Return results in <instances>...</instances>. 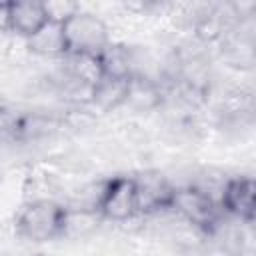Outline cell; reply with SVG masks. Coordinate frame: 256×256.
Listing matches in <instances>:
<instances>
[{
    "label": "cell",
    "mask_w": 256,
    "mask_h": 256,
    "mask_svg": "<svg viewBox=\"0 0 256 256\" xmlns=\"http://www.w3.org/2000/svg\"><path fill=\"white\" fill-rule=\"evenodd\" d=\"M66 208L52 200H32L18 216V230L24 238L32 242H44L58 234H64Z\"/></svg>",
    "instance_id": "obj_1"
},
{
    "label": "cell",
    "mask_w": 256,
    "mask_h": 256,
    "mask_svg": "<svg viewBox=\"0 0 256 256\" xmlns=\"http://www.w3.org/2000/svg\"><path fill=\"white\" fill-rule=\"evenodd\" d=\"M64 34L68 44V54L100 56L108 44V30L100 18L90 12L78 10L64 22Z\"/></svg>",
    "instance_id": "obj_2"
},
{
    "label": "cell",
    "mask_w": 256,
    "mask_h": 256,
    "mask_svg": "<svg viewBox=\"0 0 256 256\" xmlns=\"http://www.w3.org/2000/svg\"><path fill=\"white\" fill-rule=\"evenodd\" d=\"M216 206L218 202L198 186H192V184L174 186L170 208L176 212V216H180L184 222L192 226L216 224V218H218Z\"/></svg>",
    "instance_id": "obj_3"
},
{
    "label": "cell",
    "mask_w": 256,
    "mask_h": 256,
    "mask_svg": "<svg viewBox=\"0 0 256 256\" xmlns=\"http://www.w3.org/2000/svg\"><path fill=\"white\" fill-rule=\"evenodd\" d=\"M138 214L136 198V180L134 178H112L108 180L106 194L100 206V216L108 220H128Z\"/></svg>",
    "instance_id": "obj_4"
},
{
    "label": "cell",
    "mask_w": 256,
    "mask_h": 256,
    "mask_svg": "<svg viewBox=\"0 0 256 256\" xmlns=\"http://www.w3.org/2000/svg\"><path fill=\"white\" fill-rule=\"evenodd\" d=\"M222 206L238 220H256V176L228 178L222 194Z\"/></svg>",
    "instance_id": "obj_5"
},
{
    "label": "cell",
    "mask_w": 256,
    "mask_h": 256,
    "mask_svg": "<svg viewBox=\"0 0 256 256\" xmlns=\"http://www.w3.org/2000/svg\"><path fill=\"white\" fill-rule=\"evenodd\" d=\"M2 14L6 20V26L14 30L16 34L24 36L26 40L34 36L50 18L46 12L44 2H10L2 6Z\"/></svg>",
    "instance_id": "obj_6"
},
{
    "label": "cell",
    "mask_w": 256,
    "mask_h": 256,
    "mask_svg": "<svg viewBox=\"0 0 256 256\" xmlns=\"http://www.w3.org/2000/svg\"><path fill=\"white\" fill-rule=\"evenodd\" d=\"M28 48L38 54V56H66L68 54V44H66V34H64V22L48 20L34 36L28 40Z\"/></svg>",
    "instance_id": "obj_7"
},
{
    "label": "cell",
    "mask_w": 256,
    "mask_h": 256,
    "mask_svg": "<svg viewBox=\"0 0 256 256\" xmlns=\"http://www.w3.org/2000/svg\"><path fill=\"white\" fill-rule=\"evenodd\" d=\"M128 86H130V80H126V78H114V76H106L104 74L102 80L92 90L90 104H94V106H98L102 110L118 108V106L126 104Z\"/></svg>",
    "instance_id": "obj_8"
},
{
    "label": "cell",
    "mask_w": 256,
    "mask_h": 256,
    "mask_svg": "<svg viewBox=\"0 0 256 256\" xmlns=\"http://www.w3.org/2000/svg\"><path fill=\"white\" fill-rule=\"evenodd\" d=\"M222 56L232 66L248 68L256 62V40L246 32H232L222 40Z\"/></svg>",
    "instance_id": "obj_9"
}]
</instances>
